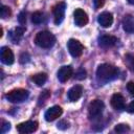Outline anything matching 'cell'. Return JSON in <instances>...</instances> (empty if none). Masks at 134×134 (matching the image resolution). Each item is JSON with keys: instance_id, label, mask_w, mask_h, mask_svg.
<instances>
[{"instance_id": "obj_14", "label": "cell", "mask_w": 134, "mask_h": 134, "mask_svg": "<svg viewBox=\"0 0 134 134\" xmlns=\"http://www.w3.org/2000/svg\"><path fill=\"white\" fill-rule=\"evenodd\" d=\"M111 106L115 109V110H122L125 109L126 105H125V97L119 94V93H115L112 95L111 97Z\"/></svg>"}, {"instance_id": "obj_22", "label": "cell", "mask_w": 134, "mask_h": 134, "mask_svg": "<svg viewBox=\"0 0 134 134\" xmlns=\"http://www.w3.org/2000/svg\"><path fill=\"white\" fill-rule=\"evenodd\" d=\"M85 77H86V71L83 68H80L75 73V79L76 80H84Z\"/></svg>"}, {"instance_id": "obj_17", "label": "cell", "mask_w": 134, "mask_h": 134, "mask_svg": "<svg viewBox=\"0 0 134 134\" xmlns=\"http://www.w3.org/2000/svg\"><path fill=\"white\" fill-rule=\"evenodd\" d=\"M24 32H25V28L23 26H18L14 29V31L10 32V39L14 41V43H18L19 39L23 36Z\"/></svg>"}, {"instance_id": "obj_25", "label": "cell", "mask_w": 134, "mask_h": 134, "mask_svg": "<svg viewBox=\"0 0 134 134\" xmlns=\"http://www.w3.org/2000/svg\"><path fill=\"white\" fill-rule=\"evenodd\" d=\"M127 90L129 91V93L131 95L134 96V82H129L127 84Z\"/></svg>"}, {"instance_id": "obj_12", "label": "cell", "mask_w": 134, "mask_h": 134, "mask_svg": "<svg viewBox=\"0 0 134 134\" xmlns=\"http://www.w3.org/2000/svg\"><path fill=\"white\" fill-rule=\"evenodd\" d=\"M97 22L103 27H110L113 23V15L109 12H104L97 17Z\"/></svg>"}, {"instance_id": "obj_15", "label": "cell", "mask_w": 134, "mask_h": 134, "mask_svg": "<svg viewBox=\"0 0 134 134\" xmlns=\"http://www.w3.org/2000/svg\"><path fill=\"white\" fill-rule=\"evenodd\" d=\"M83 93V88L80 85H75L73 87H71L68 91V98L70 102H76Z\"/></svg>"}, {"instance_id": "obj_9", "label": "cell", "mask_w": 134, "mask_h": 134, "mask_svg": "<svg viewBox=\"0 0 134 134\" xmlns=\"http://www.w3.org/2000/svg\"><path fill=\"white\" fill-rule=\"evenodd\" d=\"M63 113V109L60 106H53L50 107L44 114V117L47 121H53L54 119L59 118Z\"/></svg>"}, {"instance_id": "obj_1", "label": "cell", "mask_w": 134, "mask_h": 134, "mask_svg": "<svg viewBox=\"0 0 134 134\" xmlns=\"http://www.w3.org/2000/svg\"><path fill=\"white\" fill-rule=\"evenodd\" d=\"M119 70L117 67L111 65V64H100L97 67L96 70V77L98 80V82L102 83H107L110 82L114 79H116L118 76Z\"/></svg>"}, {"instance_id": "obj_18", "label": "cell", "mask_w": 134, "mask_h": 134, "mask_svg": "<svg viewBox=\"0 0 134 134\" xmlns=\"http://www.w3.org/2000/svg\"><path fill=\"white\" fill-rule=\"evenodd\" d=\"M31 80L38 85V86H43L45 82L47 81V74L46 73H38L31 76Z\"/></svg>"}, {"instance_id": "obj_30", "label": "cell", "mask_w": 134, "mask_h": 134, "mask_svg": "<svg viewBox=\"0 0 134 134\" xmlns=\"http://www.w3.org/2000/svg\"><path fill=\"white\" fill-rule=\"evenodd\" d=\"M128 2H129L130 4H133V5H134V0H128Z\"/></svg>"}, {"instance_id": "obj_2", "label": "cell", "mask_w": 134, "mask_h": 134, "mask_svg": "<svg viewBox=\"0 0 134 134\" xmlns=\"http://www.w3.org/2000/svg\"><path fill=\"white\" fill-rule=\"evenodd\" d=\"M35 42L38 46L42 48H50L55 43V37L51 32L43 30V31H39L36 35Z\"/></svg>"}, {"instance_id": "obj_20", "label": "cell", "mask_w": 134, "mask_h": 134, "mask_svg": "<svg viewBox=\"0 0 134 134\" xmlns=\"http://www.w3.org/2000/svg\"><path fill=\"white\" fill-rule=\"evenodd\" d=\"M10 14H12V12H10V8L8 6H6V5H2L1 6V8H0V17L2 19L8 18L10 16Z\"/></svg>"}, {"instance_id": "obj_28", "label": "cell", "mask_w": 134, "mask_h": 134, "mask_svg": "<svg viewBox=\"0 0 134 134\" xmlns=\"http://www.w3.org/2000/svg\"><path fill=\"white\" fill-rule=\"evenodd\" d=\"M49 95H50V92H49L48 90H46V91H44V92H43V93L40 95L39 100H44V99L48 98V97H49Z\"/></svg>"}, {"instance_id": "obj_10", "label": "cell", "mask_w": 134, "mask_h": 134, "mask_svg": "<svg viewBox=\"0 0 134 134\" xmlns=\"http://www.w3.org/2000/svg\"><path fill=\"white\" fill-rule=\"evenodd\" d=\"M0 57H1L2 63L6 64V65H12L14 63V61H15V57H14V53H13L12 49L6 47V46H3L1 48Z\"/></svg>"}, {"instance_id": "obj_4", "label": "cell", "mask_w": 134, "mask_h": 134, "mask_svg": "<svg viewBox=\"0 0 134 134\" xmlns=\"http://www.w3.org/2000/svg\"><path fill=\"white\" fill-rule=\"evenodd\" d=\"M105 108L104 102L100 99H94L92 100L88 106V114L90 118H97L99 115H102V112Z\"/></svg>"}, {"instance_id": "obj_26", "label": "cell", "mask_w": 134, "mask_h": 134, "mask_svg": "<svg viewBox=\"0 0 134 134\" xmlns=\"http://www.w3.org/2000/svg\"><path fill=\"white\" fill-rule=\"evenodd\" d=\"M69 126H68V122L66 121V120H62V121H60L59 124H58V128L59 129H61V130H65V129H67Z\"/></svg>"}, {"instance_id": "obj_19", "label": "cell", "mask_w": 134, "mask_h": 134, "mask_svg": "<svg viewBox=\"0 0 134 134\" xmlns=\"http://www.w3.org/2000/svg\"><path fill=\"white\" fill-rule=\"evenodd\" d=\"M44 20V15L41 12H35L31 15V21L34 24H40Z\"/></svg>"}, {"instance_id": "obj_21", "label": "cell", "mask_w": 134, "mask_h": 134, "mask_svg": "<svg viewBox=\"0 0 134 134\" xmlns=\"http://www.w3.org/2000/svg\"><path fill=\"white\" fill-rule=\"evenodd\" d=\"M114 130H115L117 133H126V132H128V131L130 130V128H129V126L126 125V124H118V125L115 126Z\"/></svg>"}, {"instance_id": "obj_16", "label": "cell", "mask_w": 134, "mask_h": 134, "mask_svg": "<svg viewBox=\"0 0 134 134\" xmlns=\"http://www.w3.org/2000/svg\"><path fill=\"white\" fill-rule=\"evenodd\" d=\"M122 27L127 32H134V16L126 15L122 19Z\"/></svg>"}, {"instance_id": "obj_7", "label": "cell", "mask_w": 134, "mask_h": 134, "mask_svg": "<svg viewBox=\"0 0 134 134\" xmlns=\"http://www.w3.org/2000/svg\"><path fill=\"white\" fill-rule=\"evenodd\" d=\"M65 9H66V3L65 2H60L53 7V16H54V23L55 24H61L62 21L64 20L65 17Z\"/></svg>"}, {"instance_id": "obj_8", "label": "cell", "mask_w": 134, "mask_h": 134, "mask_svg": "<svg viewBox=\"0 0 134 134\" xmlns=\"http://www.w3.org/2000/svg\"><path fill=\"white\" fill-rule=\"evenodd\" d=\"M74 23L79 27H83L88 23V16L82 8H76L73 13Z\"/></svg>"}, {"instance_id": "obj_29", "label": "cell", "mask_w": 134, "mask_h": 134, "mask_svg": "<svg viewBox=\"0 0 134 134\" xmlns=\"http://www.w3.org/2000/svg\"><path fill=\"white\" fill-rule=\"evenodd\" d=\"M127 110H128V112H130V113H134V100H132V102L128 105Z\"/></svg>"}, {"instance_id": "obj_27", "label": "cell", "mask_w": 134, "mask_h": 134, "mask_svg": "<svg viewBox=\"0 0 134 134\" xmlns=\"http://www.w3.org/2000/svg\"><path fill=\"white\" fill-rule=\"evenodd\" d=\"M9 129H10L9 122H4V121H3V125L1 126V132H2V133H5V132L8 131Z\"/></svg>"}, {"instance_id": "obj_11", "label": "cell", "mask_w": 134, "mask_h": 134, "mask_svg": "<svg viewBox=\"0 0 134 134\" xmlns=\"http://www.w3.org/2000/svg\"><path fill=\"white\" fill-rule=\"evenodd\" d=\"M72 73H73V70H72L71 66H62L58 70L57 75H58V79H59L60 82L65 83V82H67L71 77Z\"/></svg>"}, {"instance_id": "obj_13", "label": "cell", "mask_w": 134, "mask_h": 134, "mask_svg": "<svg viewBox=\"0 0 134 134\" xmlns=\"http://www.w3.org/2000/svg\"><path fill=\"white\" fill-rule=\"evenodd\" d=\"M117 43V38L113 37V36H108V35H104L100 36L98 38V44L102 47L108 48V47H113L114 45H116Z\"/></svg>"}, {"instance_id": "obj_6", "label": "cell", "mask_w": 134, "mask_h": 134, "mask_svg": "<svg viewBox=\"0 0 134 134\" xmlns=\"http://www.w3.org/2000/svg\"><path fill=\"white\" fill-rule=\"evenodd\" d=\"M38 129V122L34 120H27L17 126V131L21 134H29Z\"/></svg>"}, {"instance_id": "obj_24", "label": "cell", "mask_w": 134, "mask_h": 134, "mask_svg": "<svg viewBox=\"0 0 134 134\" xmlns=\"http://www.w3.org/2000/svg\"><path fill=\"white\" fill-rule=\"evenodd\" d=\"M93 4H94L95 9H98V8H100V7L104 6L105 0H93Z\"/></svg>"}, {"instance_id": "obj_23", "label": "cell", "mask_w": 134, "mask_h": 134, "mask_svg": "<svg viewBox=\"0 0 134 134\" xmlns=\"http://www.w3.org/2000/svg\"><path fill=\"white\" fill-rule=\"evenodd\" d=\"M18 20H19V23L20 24H25V22H26V14L24 13V12H22V13H20L19 14V17H18Z\"/></svg>"}, {"instance_id": "obj_5", "label": "cell", "mask_w": 134, "mask_h": 134, "mask_svg": "<svg viewBox=\"0 0 134 134\" xmlns=\"http://www.w3.org/2000/svg\"><path fill=\"white\" fill-rule=\"evenodd\" d=\"M67 48L69 53L73 57V58H79L82 55L83 50H84V46L82 45V43L75 39H70L67 42Z\"/></svg>"}, {"instance_id": "obj_3", "label": "cell", "mask_w": 134, "mask_h": 134, "mask_svg": "<svg viewBox=\"0 0 134 134\" xmlns=\"http://www.w3.org/2000/svg\"><path fill=\"white\" fill-rule=\"evenodd\" d=\"M28 95H29V92L27 90L18 88V89H14V90L7 92L5 96H6L7 100L10 103H22L28 98Z\"/></svg>"}]
</instances>
